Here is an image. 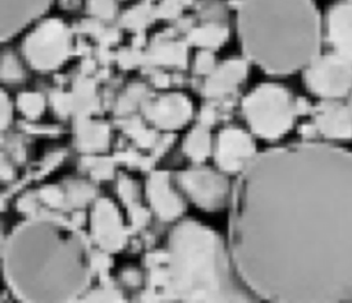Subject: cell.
Wrapping results in <instances>:
<instances>
[{"instance_id": "603a6c76", "label": "cell", "mask_w": 352, "mask_h": 303, "mask_svg": "<svg viewBox=\"0 0 352 303\" xmlns=\"http://www.w3.org/2000/svg\"><path fill=\"white\" fill-rule=\"evenodd\" d=\"M154 58L161 63L180 65L184 62V47L180 44H165L155 50Z\"/></svg>"}, {"instance_id": "30bf717a", "label": "cell", "mask_w": 352, "mask_h": 303, "mask_svg": "<svg viewBox=\"0 0 352 303\" xmlns=\"http://www.w3.org/2000/svg\"><path fill=\"white\" fill-rule=\"evenodd\" d=\"M91 234L95 242L106 252H117L125 245L126 234L121 216L107 198L98 200L92 209Z\"/></svg>"}, {"instance_id": "cb8c5ba5", "label": "cell", "mask_w": 352, "mask_h": 303, "mask_svg": "<svg viewBox=\"0 0 352 303\" xmlns=\"http://www.w3.org/2000/svg\"><path fill=\"white\" fill-rule=\"evenodd\" d=\"M87 10L91 15L109 21L113 19L117 12L116 0H87Z\"/></svg>"}, {"instance_id": "5bb4252c", "label": "cell", "mask_w": 352, "mask_h": 303, "mask_svg": "<svg viewBox=\"0 0 352 303\" xmlns=\"http://www.w3.org/2000/svg\"><path fill=\"white\" fill-rule=\"evenodd\" d=\"M314 124L329 139L352 138V107L329 101L315 109Z\"/></svg>"}, {"instance_id": "7402d4cb", "label": "cell", "mask_w": 352, "mask_h": 303, "mask_svg": "<svg viewBox=\"0 0 352 303\" xmlns=\"http://www.w3.org/2000/svg\"><path fill=\"white\" fill-rule=\"evenodd\" d=\"M65 194H66V201L80 207V205H85L92 198L94 189L84 182L74 180L66 186Z\"/></svg>"}, {"instance_id": "9c48e42d", "label": "cell", "mask_w": 352, "mask_h": 303, "mask_svg": "<svg viewBox=\"0 0 352 303\" xmlns=\"http://www.w3.org/2000/svg\"><path fill=\"white\" fill-rule=\"evenodd\" d=\"M254 156L256 143L246 131L228 127L219 132L214 145V160L221 171L241 174Z\"/></svg>"}, {"instance_id": "7c38bea8", "label": "cell", "mask_w": 352, "mask_h": 303, "mask_svg": "<svg viewBox=\"0 0 352 303\" xmlns=\"http://www.w3.org/2000/svg\"><path fill=\"white\" fill-rule=\"evenodd\" d=\"M144 113L155 125L173 129L180 128L190 120L192 106L190 99L182 94H166L147 103Z\"/></svg>"}, {"instance_id": "52a82bcc", "label": "cell", "mask_w": 352, "mask_h": 303, "mask_svg": "<svg viewBox=\"0 0 352 303\" xmlns=\"http://www.w3.org/2000/svg\"><path fill=\"white\" fill-rule=\"evenodd\" d=\"M307 88L316 96L337 101L352 91V61L337 54L318 55L305 69Z\"/></svg>"}, {"instance_id": "7a4b0ae2", "label": "cell", "mask_w": 352, "mask_h": 303, "mask_svg": "<svg viewBox=\"0 0 352 303\" xmlns=\"http://www.w3.org/2000/svg\"><path fill=\"white\" fill-rule=\"evenodd\" d=\"M92 266L85 237L52 218L21 223L3 248L6 281L25 302L76 300L89 284Z\"/></svg>"}, {"instance_id": "484cf974", "label": "cell", "mask_w": 352, "mask_h": 303, "mask_svg": "<svg viewBox=\"0 0 352 303\" xmlns=\"http://www.w3.org/2000/svg\"><path fill=\"white\" fill-rule=\"evenodd\" d=\"M147 17H148V10L143 8V7H139V8L131 10L125 15V22L129 26H143Z\"/></svg>"}, {"instance_id": "277c9868", "label": "cell", "mask_w": 352, "mask_h": 303, "mask_svg": "<svg viewBox=\"0 0 352 303\" xmlns=\"http://www.w3.org/2000/svg\"><path fill=\"white\" fill-rule=\"evenodd\" d=\"M162 284L177 300L254 299L235 269L230 248L212 229L195 220H183L169 233Z\"/></svg>"}, {"instance_id": "83f0119b", "label": "cell", "mask_w": 352, "mask_h": 303, "mask_svg": "<svg viewBox=\"0 0 352 303\" xmlns=\"http://www.w3.org/2000/svg\"><path fill=\"white\" fill-rule=\"evenodd\" d=\"M124 281L128 284V285H138L140 284V274L138 271H125L124 273Z\"/></svg>"}, {"instance_id": "8fae6325", "label": "cell", "mask_w": 352, "mask_h": 303, "mask_svg": "<svg viewBox=\"0 0 352 303\" xmlns=\"http://www.w3.org/2000/svg\"><path fill=\"white\" fill-rule=\"evenodd\" d=\"M0 33L6 41L43 15L52 0H1Z\"/></svg>"}, {"instance_id": "3957f363", "label": "cell", "mask_w": 352, "mask_h": 303, "mask_svg": "<svg viewBox=\"0 0 352 303\" xmlns=\"http://www.w3.org/2000/svg\"><path fill=\"white\" fill-rule=\"evenodd\" d=\"M236 15L243 52L265 73L292 74L319 55L322 18L314 0H241Z\"/></svg>"}, {"instance_id": "e0dca14e", "label": "cell", "mask_w": 352, "mask_h": 303, "mask_svg": "<svg viewBox=\"0 0 352 303\" xmlns=\"http://www.w3.org/2000/svg\"><path fill=\"white\" fill-rule=\"evenodd\" d=\"M77 145L84 152H100L109 143V129L104 124L84 121L77 125Z\"/></svg>"}, {"instance_id": "8992f818", "label": "cell", "mask_w": 352, "mask_h": 303, "mask_svg": "<svg viewBox=\"0 0 352 303\" xmlns=\"http://www.w3.org/2000/svg\"><path fill=\"white\" fill-rule=\"evenodd\" d=\"M72 36L59 19H45L26 36L23 55L38 72H51L62 66L70 54Z\"/></svg>"}, {"instance_id": "2e32d148", "label": "cell", "mask_w": 352, "mask_h": 303, "mask_svg": "<svg viewBox=\"0 0 352 303\" xmlns=\"http://www.w3.org/2000/svg\"><path fill=\"white\" fill-rule=\"evenodd\" d=\"M248 73L246 62L242 59H227L216 66L206 77L204 92L210 98H220L236 90Z\"/></svg>"}, {"instance_id": "5b68a950", "label": "cell", "mask_w": 352, "mask_h": 303, "mask_svg": "<svg viewBox=\"0 0 352 303\" xmlns=\"http://www.w3.org/2000/svg\"><path fill=\"white\" fill-rule=\"evenodd\" d=\"M297 106L285 87L264 83L243 99L242 112L256 135L264 139H278L293 127Z\"/></svg>"}, {"instance_id": "d6986e66", "label": "cell", "mask_w": 352, "mask_h": 303, "mask_svg": "<svg viewBox=\"0 0 352 303\" xmlns=\"http://www.w3.org/2000/svg\"><path fill=\"white\" fill-rule=\"evenodd\" d=\"M184 153L194 161H204L212 150V139L205 125L195 127L183 142Z\"/></svg>"}, {"instance_id": "4316f807", "label": "cell", "mask_w": 352, "mask_h": 303, "mask_svg": "<svg viewBox=\"0 0 352 303\" xmlns=\"http://www.w3.org/2000/svg\"><path fill=\"white\" fill-rule=\"evenodd\" d=\"M0 113H1V128L6 129L8 127V123L12 118V106H11V101L8 99V96H7V94L4 91L1 94Z\"/></svg>"}, {"instance_id": "6da1fadb", "label": "cell", "mask_w": 352, "mask_h": 303, "mask_svg": "<svg viewBox=\"0 0 352 303\" xmlns=\"http://www.w3.org/2000/svg\"><path fill=\"white\" fill-rule=\"evenodd\" d=\"M228 248L254 299L352 300V152L298 142L256 154L234 186Z\"/></svg>"}, {"instance_id": "4fadbf2b", "label": "cell", "mask_w": 352, "mask_h": 303, "mask_svg": "<svg viewBox=\"0 0 352 303\" xmlns=\"http://www.w3.org/2000/svg\"><path fill=\"white\" fill-rule=\"evenodd\" d=\"M146 193L151 208L162 220H173L182 215L184 204L182 197L172 189L168 172H153L147 179Z\"/></svg>"}, {"instance_id": "d4e9b609", "label": "cell", "mask_w": 352, "mask_h": 303, "mask_svg": "<svg viewBox=\"0 0 352 303\" xmlns=\"http://www.w3.org/2000/svg\"><path fill=\"white\" fill-rule=\"evenodd\" d=\"M216 67L214 55L210 50H202L197 54L195 58V72L199 74H209Z\"/></svg>"}, {"instance_id": "ffe728a7", "label": "cell", "mask_w": 352, "mask_h": 303, "mask_svg": "<svg viewBox=\"0 0 352 303\" xmlns=\"http://www.w3.org/2000/svg\"><path fill=\"white\" fill-rule=\"evenodd\" d=\"M18 109L28 118H37L45 109V99L40 92L36 91H25L16 98Z\"/></svg>"}, {"instance_id": "ba28073f", "label": "cell", "mask_w": 352, "mask_h": 303, "mask_svg": "<svg viewBox=\"0 0 352 303\" xmlns=\"http://www.w3.org/2000/svg\"><path fill=\"white\" fill-rule=\"evenodd\" d=\"M177 183L191 201L206 211H217L230 197L227 178L212 168H190L179 172Z\"/></svg>"}, {"instance_id": "ac0fdd59", "label": "cell", "mask_w": 352, "mask_h": 303, "mask_svg": "<svg viewBox=\"0 0 352 303\" xmlns=\"http://www.w3.org/2000/svg\"><path fill=\"white\" fill-rule=\"evenodd\" d=\"M228 36V30L220 23H205L190 32V41L204 50H212L220 47Z\"/></svg>"}, {"instance_id": "44dd1931", "label": "cell", "mask_w": 352, "mask_h": 303, "mask_svg": "<svg viewBox=\"0 0 352 303\" xmlns=\"http://www.w3.org/2000/svg\"><path fill=\"white\" fill-rule=\"evenodd\" d=\"M0 74H1V80L4 83H11V84L19 83L25 77V72H23L21 62L11 52L3 54Z\"/></svg>"}, {"instance_id": "9a60e30c", "label": "cell", "mask_w": 352, "mask_h": 303, "mask_svg": "<svg viewBox=\"0 0 352 303\" xmlns=\"http://www.w3.org/2000/svg\"><path fill=\"white\" fill-rule=\"evenodd\" d=\"M326 34L334 52L352 61V0L337 3L329 10Z\"/></svg>"}]
</instances>
